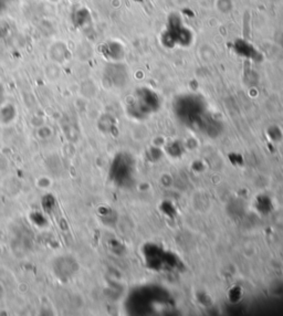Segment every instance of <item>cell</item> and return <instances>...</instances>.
<instances>
[{
	"mask_svg": "<svg viewBox=\"0 0 283 316\" xmlns=\"http://www.w3.org/2000/svg\"><path fill=\"white\" fill-rule=\"evenodd\" d=\"M4 100V90L2 88V85L0 84V105H2Z\"/></svg>",
	"mask_w": 283,
	"mask_h": 316,
	"instance_id": "277c9868",
	"label": "cell"
},
{
	"mask_svg": "<svg viewBox=\"0 0 283 316\" xmlns=\"http://www.w3.org/2000/svg\"><path fill=\"white\" fill-rule=\"evenodd\" d=\"M49 56L54 63L61 64L68 61V59L70 57V52L66 43H63L62 41H57L50 48Z\"/></svg>",
	"mask_w": 283,
	"mask_h": 316,
	"instance_id": "6da1fadb",
	"label": "cell"
},
{
	"mask_svg": "<svg viewBox=\"0 0 283 316\" xmlns=\"http://www.w3.org/2000/svg\"><path fill=\"white\" fill-rule=\"evenodd\" d=\"M17 116L16 108L12 106V105H0V123H3V124H9L13 120H15Z\"/></svg>",
	"mask_w": 283,
	"mask_h": 316,
	"instance_id": "3957f363",
	"label": "cell"
},
{
	"mask_svg": "<svg viewBox=\"0 0 283 316\" xmlns=\"http://www.w3.org/2000/svg\"><path fill=\"white\" fill-rule=\"evenodd\" d=\"M3 1H4V0H0V8H1V7H2Z\"/></svg>",
	"mask_w": 283,
	"mask_h": 316,
	"instance_id": "8992f818",
	"label": "cell"
},
{
	"mask_svg": "<svg viewBox=\"0 0 283 316\" xmlns=\"http://www.w3.org/2000/svg\"><path fill=\"white\" fill-rule=\"evenodd\" d=\"M71 17L73 26L77 27V28H82L90 20V12L85 8H81L73 11Z\"/></svg>",
	"mask_w": 283,
	"mask_h": 316,
	"instance_id": "7a4b0ae2",
	"label": "cell"
},
{
	"mask_svg": "<svg viewBox=\"0 0 283 316\" xmlns=\"http://www.w3.org/2000/svg\"><path fill=\"white\" fill-rule=\"evenodd\" d=\"M4 294H6V292H4V288H3L1 283H0V302H1V301L3 300Z\"/></svg>",
	"mask_w": 283,
	"mask_h": 316,
	"instance_id": "5b68a950",
	"label": "cell"
}]
</instances>
